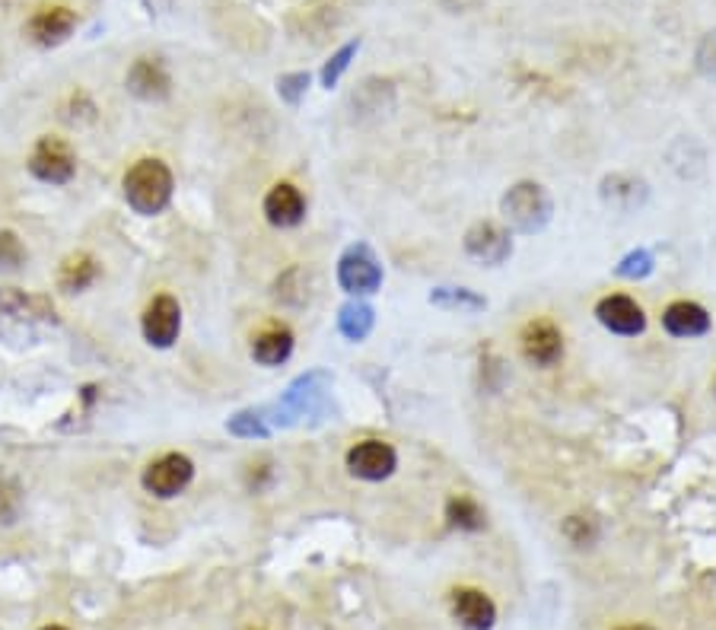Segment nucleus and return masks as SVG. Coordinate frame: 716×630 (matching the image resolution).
<instances>
[{
  "label": "nucleus",
  "mask_w": 716,
  "mask_h": 630,
  "mask_svg": "<svg viewBox=\"0 0 716 630\" xmlns=\"http://www.w3.org/2000/svg\"><path fill=\"white\" fill-rule=\"evenodd\" d=\"M500 214L506 226L513 232H523V236H536L544 226L551 224V214H554V201L548 194L544 185L538 181H516L503 201H500Z\"/></svg>",
  "instance_id": "f257e3e1"
},
{
  "label": "nucleus",
  "mask_w": 716,
  "mask_h": 630,
  "mask_svg": "<svg viewBox=\"0 0 716 630\" xmlns=\"http://www.w3.org/2000/svg\"><path fill=\"white\" fill-rule=\"evenodd\" d=\"M125 198L140 217L166 211L173 198V173L163 160H137L125 176Z\"/></svg>",
  "instance_id": "f03ea898"
},
{
  "label": "nucleus",
  "mask_w": 716,
  "mask_h": 630,
  "mask_svg": "<svg viewBox=\"0 0 716 630\" xmlns=\"http://www.w3.org/2000/svg\"><path fill=\"white\" fill-rule=\"evenodd\" d=\"M382 265L373 255L369 245H351L341 259H338V284L344 293L351 297H369L382 287Z\"/></svg>",
  "instance_id": "7ed1b4c3"
},
{
  "label": "nucleus",
  "mask_w": 716,
  "mask_h": 630,
  "mask_svg": "<svg viewBox=\"0 0 716 630\" xmlns=\"http://www.w3.org/2000/svg\"><path fill=\"white\" fill-rule=\"evenodd\" d=\"M191 478H194L191 458L181 455V452H169V455L150 462L140 481H143V491H147V494L169 500V496H179L181 491L191 484Z\"/></svg>",
  "instance_id": "20e7f679"
},
{
  "label": "nucleus",
  "mask_w": 716,
  "mask_h": 630,
  "mask_svg": "<svg viewBox=\"0 0 716 630\" xmlns=\"http://www.w3.org/2000/svg\"><path fill=\"white\" fill-rule=\"evenodd\" d=\"M29 169L36 179L48 181V185H64L77 173V156L61 137H42L29 156Z\"/></svg>",
  "instance_id": "39448f33"
},
{
  "label": "nucleus",
  "mask_w": 716,
  "mask_h": 630,
  "mask_svg": "<svg viewBox=\"0 0 716 630\" xmlns=\"http://www.w3.org/2000/svg\"><path fill=\"white\" fill-rule=\"evenodd\" d=\"M399 468V452L386 440H363L348 452V471L360 481H386Z\"/></svg>",
  "instance_id": "423d86ee"
},
{
  "label": "nucleus",
  "mask_w": 716,
  "mask_h": 630,
  "mask_svg": "<svg viewBox=\"0 0 716 630\" xmlns=\"http://www.w3.org/2000/svg\"><path fill=\"white\" fill-rule=\"evenodd\" d=\"M465 252H468L475 262H481V265H488V268H497V265L510 262V255H513V236H510V229H503L500 224L481 220V224H475L465 232Z\"/></svg>",
  "instance_id": "0eeeda50"
},
{
  "label": "nucleus",
  "mask_w": 716,
  "mask_h": 630,
  "mask_svg": "<svg viewBox=\"0 0 716 630\" xmlns=\"http://www.w3.org/2000/svg\"><path fill=\"white\" fill-rule=\"evenodd\" d=\"M140 328H143V338H147L150 348H160V351L173 348L181 331L179 300H176V297H166V293L156 297V300L147 306Z\"/></svg>",
  "instance_id": "6e6552de"
},
{
  "label": "nucleus",
  "mask_w": 716,
  "mask_h": 630,
  "mask_svg": "<svg viewBox=\"0 0 716 630\" xmlns=\"http://www.w3.org/2000/svg\"><path fill=\"white\" fill-rule=\"evenodd\" d=\"M523 357L536 366H554L564 357V335L551 318H532L519 335Z\"/></svg>",
  "instance_id": "1a4fd4ad"
},
{
  "label": "nucleus",
  "mask_w": 716,
  "mask_h": 630,
  "mask_svg": "<svg viewBox=\"0 0 716 630\" xmlns=\"http://www.w3.org/2000/svg\"><path fill=\"white\" fill-rule=\"evenodd\" d=\"M595 318L599 325H605L612 335H621V338H637L646 331V313L637 300H630L625 293H612V297H602L595 303Z\"/></svg>",
  "instance_id": "9d476101"
},
{
  "label": "nucleus",
  "mask_w": 716,
  "mask_h": 630,
  "mask_svg": "<svg viewBox=\"0 0 716 630\" xmlns=\"http://www.w3.org/2000/svg\"><path fill=\"white\" fill-rule=\"evenodd\" d=\"M599 194H602L605 207H612L618 214H633L650 201V185L640 176H630V173H612V176L602 179Z\"/></svg>",
  "instance_id": "9b49d317"
},
{
  "label": "nucleus",
  "mask_w": 716,
  "mask_h": 630,
  "mask_svg": "<svg viewBox=\"0 0 716 630\" xmlns=\"http://www.w3.org/2000/svg\"><path fill=\"white\" fill-rule=\"evenodd\" d=\"M449 602L455 621L465 630H491L497 621V605L481 589H455Z\"/></svg>",
  "instance_id": "f8f14e48"
},
{
  "label": "nucleus",
  "mask_w": 716,
  "mask_h": 630,
  "mask_svg": "<svg viewBox=\"0 0 716 630\" xmlns=\"http://www.w3.org/2000/svg\"><path fill=\"white\" fill-rule=\"evenodd\" d=\"M265 217L277 229H290V226L303 224L306 217V198L300 194V188H293L290 181H277L265 194Z\"/></svg>",
  "instance_id": "ddd939ff"
},
{
  "label": "nucleus",
  "mask_w": 716,
  "mask_h": 630,
  "mask_svg": "<svg viewBox=\"0 0 716 630\" xmlns=\"http://www.w3.org/2000/svg\"><path fill=\"white\" fill-rule=\"evenodd\" d=\"M128 90L135 92L137 99H147V102L166 99L173 90L166 64L160 58H137L131 71H128Z\"/></svg>",
  "instance_id": "4468645a"
},
{
  "label": "nucleus",
  "mask_w": 716,
  "mask_h": 630,
  "mask_svg": "<svg viewBox=\"0 0 716 630\" xmlns=\"http://www.w3.org/2000/svg\"><path fill=\"white\" fill-rule=\"evenodd\" d=\"M74 26H77L74 10H67V7H46V10H39V13L29 20V36H33L39 46L54 48L71 39Z\"/></svg>",
  "instance_id": "2eb2a0df"
},
{
  "label": "nucleus",
  "mask_w": 716,
  "mask_h": 630,
  "mask_svg": "<svg viewBox=\"0 0 716 630\" xmlns=\"http://www.w3.org/2000/svg\"><path fill=\"white\" fill-rule=\"evenodd\" d=\"M663 328L671 338H701L711 331V315L701 303L691 300H675L663 313Z\"/></svg>",
  "instance_id": "dca6fc26"
},
{
  "label": "nucleus",
  "mask_w": 716,
  "mask_h": 630,
  "mask_svg": "<svg viewBox=\"0 0 716 630\" xmlns=\"http://www.w3.org/2000/svg\"><path fill=\"white\" fill-rule=\"evenodd\" d=\"M293 354V331L287 325H268L252 338V357L262 366H280Z\"/></svg>",
  "instance_id": "f3484780"
},
{
  "label": "nucleus",
  "mask_w": 716,
  "mask_h": 630,
  "mask_svg": "<svg viewBox=\"0 0 716 630\" xmlns=\"http://www.w3.org/2000/svg\"><path fill=\"white\" fill-rule=\"evenodd\" d=\"M430 303L440 306V310H449V313H462V315H475L488 310V300L468 287H437L430 293Z\"/></svg>",
  "instance_id": "a211bd4d"
},
{
  "label": "nucleus",
  "mask_w": 716,
  "mask_h": 630,
  "mask_svg": "<svg viewBox=\"0 0 716 630\" xmlns=\"http://www.w3.org/2000/svg\"><path fill=\"white\" fill-rule=\"evenodd\" d=\"M373 325H376V313H373V306L363 303V300L344 303L341 313H338V331H341L348 341H366L369 331H373Z\"/></svg>",
  "instance_id": "6ab92c4d"
},
{
  "label": "nucleus",
  "mask_w": 716,
  "mask_h": 630,
  "mask_svg": "<svg viewBox=\"0 0 716 630\" xmlns=\"http://www.w3.org/2000/svg\"><path fill=\"white\" fill-rule=\"evenodd\" d=\"M92 280H96V262H92L90 255H84V252L64 259V265L58 270V287L67 290V293H80V290H87Z\"/></svg>",
  "instance_id": "aec40b11"
},
{
  "label": "nucleus",
  "mask_w": 716,
  "mask_h": 630,
  "mask_svg": "<svg viewBox=\"0 0 716 630\" xmlns=\"http://www.w3.org/2000/svg\"><path fill=\"white\" fill-rule=\"evenodd\" d=\"M447 519L452 529H462V532H481L488 522L481 503L472 496H452L447 503Z\"/></svg>",
  "instance_id": "412c9836"
},
{
  "label": "nucleus",
  "mask_w": 716,
  "mask_h": 630,
  "mask_svg": "<svg viewBox=\"0 0 716 630\" xmlns=\"http://www.w3.org/2000/svg\"><path fill=\"white\" fill-rule=\"evenodd\" d=\"M357 51H360V39H354V42L338 48V51L325 61V67H322V87H325V90H331V87L341 80V74L351 67V61L357 58Z\"/></svg>",
  "instance_id": "4be33fe9"
},
{
  "label": "nucleus",
  "mask_w": 716,
  "mask_h": 630,
  "mask_svg": "<svg viewBox=\"0 0 716 630\" xmlns=\"http://www.w3.org/2000/svg\"><path fill=\"white\" fill-rule=\"evenodd\" d=\"M226 430L233 433V437H249V440H262V437H268V424H265V417L259 414V411H239V414H233L229 420H226Z\"/></svg>",
  "instance_id": "5701e85b"
},
{
  "label": "nucleus",
  "mask_w": 716,
  "mask_h": 630,
  "mask_svg": "<svg viewBox=\"0 0 716 630\" xmlns=\"http://www.w3.org/2000/svg\"><path fill=\"white\" fill-rule=\"evenodd\" d=\"M656 268V259H653V252H646V249H633V252H627L625 259L618 262V268L615 274L618 277H625V280H643V277H650Z\"/></svg>",
  "instance_id": "b1692460"
},
{
  "label": "nucleus",
  "mask_w": 716,
  "mask_h": 630,
  "mask_svg": "<svg viewBox=\"0 0 716 630\" xmlns=\"http://www.w3.org/2000/svg\"><path fill=\"white\" fill-rule=\"evenodd\" d=\"M306 90H310V74H303V71L284 74V77L277 80V92H280V99H284L287 105H300V99L306 96Z\"/></svg>",
  "instance_id": "393cba45"
},
{
  "label": "nucleus",
  "mask_w": 716,
  "mask_h": 630,
  "mask_svg": "<svg viewBox=\"0 0 716 630\" xmlns=\"http://www.w3.org/2000/svg\"><path fill=\"white\" fill-rule=\"evenodd\" d=\"M564 536L574 541V544H592V541L599 539V526L589 519V516H570L567 522H564Z\"/></svg>",
  "instance_id": "a878e982"
},
{
  "label": "nucleus",
  "mask_w": 716,
  "mask_h": 630,
  "mask_svg": "<svg viewBox=\"0 0 716 630\" xmlns=\"http://www.w3.org/2000/svg\"><path fill=\"white\" fill-rule=\"evenodd\" d=\"M26 262V249L16 239V232L3 229L0 232V268H20Z\"/></svg>",
  "instance_id": "bb28decb"
},
{
  "label": "nucleus",
  "mask_w": 716,
  "mask_h": 630,
  "mask_svg": "<svg viewBox=\"0 0 716 630\" xmlns=\"http://www.w3.org/2000/svg\"><path fill=\"white\" fill-rule=\"evenodd\" d=\"M698 71L704 77H716V33L704 36V42L698 46Z\"/></svg>",
  "instance_id": "cd10ccee"
},
{
  "label": "nucleus",
  "mask_w": 716,
  "mask_h": 630,
  "mask_svg": "<svg viewBox=\"0 0 716 630\" xmlns=\"http://www.w3.org/2000/svg\"><path fill=\"white\" fill-rule=\"evenodd\" d=\"M293 277H300V268L287 270V274H284V277L277 280V287H287V284H290ZM290 293H293V290H277V300H284V303H290ZM303 303H310V293H303V290H297V297H293V306H303Z\"/></svg>",
  "instance_id": "c85d7f7f"
},
{
  "label": "nucleus",
  "mask_w": 716,
  "mask_h": 630,
  "mask_svg": "<svg viewBox=\"0 0 716 630\" xmlns=\"http://www.w3.org/2000/svg\"><path fill=\"white\" fill-rule=\"evenodd\" d=\"M618 630H653V628H646V625H627V628H618Z\"/></svg>",
  "instance_id": "c756f323"
},
{
  "label": "nucleus",
  "mask_w": 716,
  "mask_h": 630,
  "mask_svg": "<svg viewBox=\"0 0 716 630\" xmlns=\"http://www.w3.org/2000/svg\"><path fill=\"white\" fill-rule=\"evenodd\" d=\"M42 630H67V628H61V625H48V628H42Z\"/></svg>",
  "instance_id": "7c9ffc66"
}]
</instances>
